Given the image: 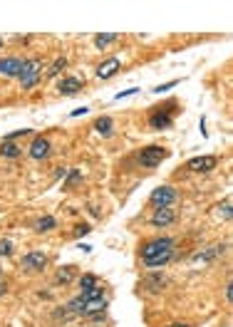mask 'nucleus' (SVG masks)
I'll list each match as a JSON object with an SVG mask.
<instances>
[{
  "mask_svg": "<svg viewBox=\"0 0 233 327\" xmlns=\"http://www.w3.org/2000/svg\"><path fill=\"white\" fill-rule=\"evenodd\" d=\"M40 70H42V62L38 57L33 60H25L22 62V70H20V84H22V90H30V87H35L40 82Z\"/></svg>",
  "mask_w": 233,
  "mask_h": 327,
  "instance_id": "obj_1",
  "label": "nucleus"
},
{
  "mask_svg": "<svg viewBox=\"0 0 233 327\" xmlns=\"http://www.w3.org/2000/svg\"><path fill=\"white\" fill-rule=\"evenodd\" d=\"M164 253H174V238H154V241L144 243V248H141V260H152V258L164 255Z\"/></svg>",
  "mask_w": 233,
  "mask_h": 327,
  "instance_id": "obj_2",
  "label": "nucleus"
},
{
  "mask_svg": "<svg viewBox=\"0 0 233 327\" xmlns=\"http://www.w3.org/2000/svg\"><path fill=\"white\" fill-rule=\"evenodd\" d=\"M149 201L154 203L156 209H169V206L176 201V189H171V186H159V189L152 191Z\"/></svg>",
  "mask_w": 233,
  "mask_h": 327,
  "instance_id": "obj_3",
  "label": "nucleus"
},
{
  "mask_svg": "<svg viewBox=\"0 0 233 327\" xmlns=\"http://www.w3.org/2000/svg\"><path fill=\"white\" fill-rule=\"evenodd\" d=\"M166 156H169L166 149H161V146H149V149H144V152L139 154V161H141V166L152 169V166H159Z\"/></svg>",
  "mask_w": 233,
  "mask_h": 327,
  "instance_id": "obj_4",
  "label": "nucleus"
},
{
  "mask_svg": "<svg viewBox=\"0 0 233 327\" xmlns=\"http://www.w3.org/2000/svg\"><path fill=\"white\" fill-rule=\"evenodd\" d=\"M216 164H218L216 156H196V159H191V161L186 164V169L194 173H209L211 169H216Z\"/></svg>",
  "mask_w": 233,
  "mask_h": 327,
  "instance_id": "obj_5",
  "label": "nucleus"
},
{
  "mask_svg": "<svg viewBox=\"0 0 233 327\" xmlns=\"http://www.w3.org/2000/svg\"><path fill=\"white\" fill-rule=\"evenodd\" d=\"M22 62H25V60H20V57H3L0 60V75H5V77H18L20 70H22Z\"/></svg>",
  "mask_w": 233,
  "mask_h": 327,
  "instance_id": "obj_6",
  "label": "nucleus"
},
{
  "mask_svg": "<svg viewBox=\"0 0 233 327\" xmlns=\"http://www.w3.org/2000/svg\"><path fill=\"white\" fill-rule=\"evenodd\" d=\"M45 265H47V255L40 253V250H33V253H27L22 258V268L25 270H42Z\"/></svg>",
  "mask_w": 233,
  "mask_h": 327,
  "instance_id": "obj_7",
  "label": "nucleus"
},
{
  "mask_svg": "<svg viewBox=\"0 0 233 327\" xmlns=\"http://www.w3.org/2000/svg\"><path fill=\"white\" fill-rule=\"evenodd\" d=\"M104 308H107V300H104V295H99V298H92V300H87V303H84L82 315H87V317H97V315H104Z\"/></svg>",
  "mask_w": 233,
  "mask_h": 327,
  "instance_id": "obj_8",
  "label": "nucleus"
},
{
  "mask_svg": "<svg viewBox=\"0 0 233 327\" xmlns=\"http://www.w3.org/2000/svg\"><path fill=\"white\" fill-rule=\"evenodd\" d=\"M174 218H176V213L171 211V209H156L154 216H152V226L154 228H164V226H169V223H174Z\"/></svg>",
  "mask_w": 233,
  "mask_h": 327,
  "instance_id": "obj_9",
  "label": "nucleus"
},
{
  "mask_svg": "<svg viewBox=\"0 0 233 327\" xmlns=\"http://www.w3.org/2000/svg\"><path fill=\"white\" fill-rule=\"evenodd\" d=\"M119 67H122V65H119V60H116V57L104 60V62H102V65L97 67V77H99V79H109V77H114Z\"/></svg>",
  "mask_w": 233,
  "mask_h": 327,
  "instance_id": "obj_10",
  "label": "nucleus"
},
{
  "mask_svg": "<svg viewBox=\"0 0 233 327\" xmlns=\"http://www.w3.org/2000/svg\"><path fill=\"white\" fill-rule=\"evenodd\" d=\"M57 90H60V95L72 97V95H77L79 90H82V82H79L77 77H65V79H60Z\"/></svg>",
  "mask_w": 233,
  "mask_h": 327,
  "instance_id": "obj_11",
  "label": "nucleus"
},
{
  "mask_svg": "<svg viewBox=\"0 0 233 327\" xmlns=\"http://www.w3.org/2000/svg\"><path fill=\"white\" fill-rule=\"evenodd\" d=\"M47 154H50V141L42 139V136H38V139L33 141V146H30V156L40 161V159H45Z\"/></svg>",
  "mask_w": 233,
  "mask_h": 327,
  "instance_id": "obj_12",
  "label": "nucleus"
},
{
  "mask_svg": "<svg viewBox=\"0 0 233 327\" xmlns=\"http://www.w3.org/2000/svg\"><path fill=\"white\" fill-rule=\"evenodd\" d=\"M149 124H152V129H166V127L171 124V114H161V112H156V114H152Z\"/></svg>",
  "mask_w": 233,
  "mask_h": 327,
  "instance_id": "obj_13",
  "label": "nucleus"
},
{
  "mask_svg": "<svg viewBox=\"0 0 233 327\" xmlns=\"http://www.w3.org/2000/svg\"><path fill=\"white\" fill-rule=\"evenodd\" d=\"M112 127H114V122H112L109 116H99L97 122H95V129H97L102 136H112Z\"/></svg>",
  "mask_w": 233,
  "mask_h": 327,
  "instance_id": "obj_14",
  "label": "nucleus"
},
{
  "mask_svg": "<svg viewBox=\"0 0 233 327\" xmlns=\"http://www.w3.org/2000/svg\"><path fill=\"white\" fill-rule=\"evenodd\" d=\"M171 255H174V253H164V255H156V258H152V260H144V265H147V268H164V265L171 260Z\"/></svg>",
  "mask_w": 233,
  "mask_h": 327,
  "instance_id": "obj_15",
  "label": "nucleus"
},
{
  "mask_svg": "<svg viewBox=\"0 0 233 327\" xmlns=\"http://www.w3.org/2000/svg\"><path fill=\"white\" fill-rule=\"evenodd\" d=\"M0 154L5 156V159H18V156H20V146H15L13 141H3Z\"/></svg>",
  "mask_w": 233,
  "mask_h": 327,
  "instance_id": "obj_16",
  "label": "nucleus"
},
{
  "mask_svg": "<svg viewBox=\"0 0 233 327\" xmlns=\"http://www.w3.org/2000/svg\"><path fill=\"white\" fill-rule=\"evenodd\" d=\"M116 38H119L116 33H99V35H95V45H97V47H107V45H112Z\"/></svg>",
  "mask_w": 233,
  "mask_h": 327,
  "instance_id": "obj_17",
  "label": "nucleus"
},
{
  "mask_svg": "<svg viewBox=\"0 0 233 327\" xmlns=\"http://www.w3.org/2000/svg\"><path fill=\"white\" fill-rule=\"evenodd\" d=\"M223 250H226V246H211V250L198 253V255H196V260H211V258H216V255H221Z\"/></svg>",
  "mask_w": 233,
  "mask_h": 327,
  "instance_id": "obj_18",
  "label": "nucleus"
},
{
  "mask_svg": "<svg viewBox=\"0 0 233 327\" xmlns=\"http://www.w3.org/2000/svg\"><path fill=\"white\" fill-rule=\"evenodd\" d=\"M55 226H57V221H55L52 216H42V218H40V221H38V231H40V233H45V231H52Z\"/></svg>",
  "mask_w": 233,
  "mask_h": 327,
  "instance_id": "obj_19",
  "label": "nucleus"
},
{
  "mask_svg": "<svg viewBox=\"0 0 233 327\" xmlns=\"http://www.w3.org/2000/svg\"><path fill=\"white\" fill-rule=\"evenodd\" d=\"M95 285H97V278H95V275H90V273H87V275H82V278H79V288H82V292H84V290H90V288H95Z\"/></svg>",
  "mask_w": 233,
  "mask_h": 327,
  "instance_id": "obj_20",
  "label": "nucleus"
},
{
  "mask_svg": "<svg viewBox=\"0 0 233 327\" xmlns=\"http://www.w3.org/2000/svg\"><path fill=\"white\" fill-rule=\"evenodd\" d=\"M65 65H67V60H65V57L55 60V65H52V67H50V70H47V77H57L60 72H62V70H65Z\"/></svg>",
  "mask_w": 233,
  "mask_h": 327,
  "instance_id": "obj_21",
  "label": "nucleus"
},
{
  "mask_svg": "<svg viewBox=\"0 0 233 327\" xmlns=\"http://www.w3.org/2000/svg\"><path fill=\"white\" fill-rule=\"evenodd\" d=\"M10 253H13V243H10L8 238H3V241H0V258H3V255H10Z\"/></svg>",
  "mask_w": 233,
  "mask_h": 327,
  "instance_id": "obj_22",
  "label": "nucleus"
},
{
  "mask_svg": "<svg viewBox=\"0 0 233 327\" xmlns=\"http://www.w3.org/2000/svg\"><path fill=\"white\" fill-rule=\"evenodd\" d=\"M70 280H72V270L70 268H65L57 273V283H70Z\"/></svg>",
  "mask_w": 233,
  "mask_h": 327,
  "instance_id": "obj_23",
  "label": "nucleus"
},
{
  "mask_svg": "<svg viewBox=\"0 0 233 327\" xmlns=\"http://www.w3.org/2000/svg\"><path fill=\"white\" fill-rule=\"evenodd\" d=\"M174 84H179V82H176V79H171V82H166V84H159V87H154V92H156V95H161V92H166V90H171Z\"/></svg>",
  "mask_w": 233,
  "mask_h": 327,
  "instance_id": "obj_24",
  "label": "nucleus"
},
{
  "mask_svg": "<svg viewBox=\"0 0 233 327\" xmlns=\"http://www.w3.org/2000/svg\"><path fill=\"white\" fill-rule=\"evenodd\" d=\"M30 134V129H18V132H13V134L5 136V141H10V139H18V136H27Z\"/></svg>",
  "mask_w": 233,
  "mask_h": 327,
  "instance_id": "obj_25",
  "label": "nucleus"
},
{
  "mask_svg": "<svg viewBox=\"0 0 233 327\" xmlns=\"http://www.w3.org/2000/svg\"><path fill=\"white\" fill-rule=\"evenodd\" d=\"M221 209H223V218H226V221H231V201H226Z\"/></svg>",
  "mask_w": 233,
  "mask_h": 327,
  "instance_id": "obj_26",
  "label": "nucleus"
},
{
  "mask_svg": "<svg viewBox=\"0 0 233 327\" xmlns=\"http://www.w3.org/2000/svg\"><path fill=\"white\" fill-rule=\"evenodd\" d=\"M90 231H92V228H90L87 223H82V226H77V228H75V233H77V235H87Z\"/></svg>",
  "mask_w": 233,
  "mask_h": 327,
  "instance_id": "obj_27",
  "label": "nucleus"
},
{
  "mask_svg": "<svg viewBox=\"0 0 233 327\" xmlns=\"http://www.w3.org/2000/svg\"><path fill=\"white\" fill-rule=\"evenodd\" d=\"M136 92H139L136 87H132V90H124V92H119V95H116V99H122V97H132V95H136Z\"/></svg>",
  "mask_w": 233,
  "mask_h": 327,
  "instance_id": "obj_28",
  "label": "nucleus"
},
{
  "mask_svg": "<svg viewBox=\"0 0 233 327\" xmlns=\"http://www.w3.org/2000/svg\"><path fill=\"white\" fill-rule=\"evenodd\" d=\"M79 181V171H72V176H70V186H75Z\"/></svg>",
  "mask_w": 233,
  "mask_h": 327,
  "instance_id": "obj_29",
  "label": "nucleus"
},
{
  "mask_svg": "<svg viewBox=\"0 0 233 327\" xmlns=\"http://www.w3.org/2000/svg\"><path fill=\"white\" fill-rule=\"evenodd\" d=\"M87 112H90V109H87V107H79V109H75V112H72V116H79V114H87Z\"/></svg>",
  "mask_w": 233,
  "mask_h": 327,
  "instance_id": "obj_30",
  "label": "nucleus"
},
{
  "mask_svg": "<svg viewBox=\"0 0 233 327\" xmlns=\"http://www.w3.org/2000/svg\"><path fill=\"white\" fill-rule=\"evenodd\" d=\"M231 298H233V285H228V288H226V300L231 303Z\"/></svg>",
  "mask_w": 233,
  "mask_h": 327,
  "instance_id": "obj_31",
  "label": "nucleus"
},
{
  "mask_svg": "<svg viewBox=\"0 0 233 327\" xmlns=\"http://www.w3.org/2000/svg\"><path fill=\"white\" fill-rule=\"evenodd\" d=\"M169 327H189V325H169Z\"/></svg>",
  "mask_w": 233,
  "mask_h": 327,
  "instance_id": "obj_32",
  "label": "nucleus"
},
{
  "mask_svg": "<svg viewBox=\"0 0 233 327\" xmlns=\"http://www.w3.org/2000/svg\"><path fill=\"white\" fill-rule=\"evenodd\" d=\"M0 47H3V38H0Z\"/></svg>",
  "mask_w": 233,
  "mask_h": 327,
  "instance_id": "obj_33",
  "label": "nucleus"
}]
</instances>
